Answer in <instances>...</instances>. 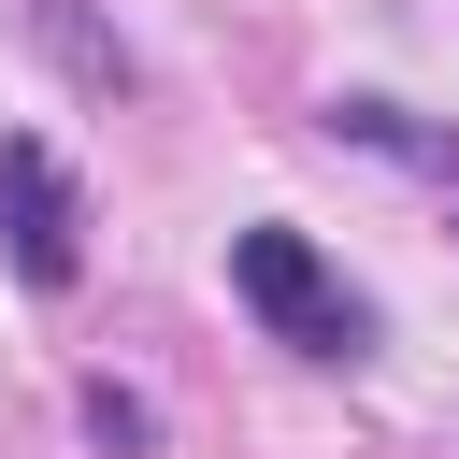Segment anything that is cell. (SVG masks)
<instances>
[{
    "instance_id": "cell-5",
    "label": "cell",
    "mask_w": 459,
    "mask_h": 459,
    "mask_svg": "<svg viewBox=\"0 0 459 459\" xmlns=\"http://www.w3.org/2000/svg\"><path fill=\"white\" fill-rule=\"evenodd\" d=\"M43 43H57V57L86 72V86H129V57H115V43H100V29L72 14V0H43Z\"/></svg>"
},
{
    "instance_id": "cell-1",
    "label": "cell",
    "mask_w": 459,
    "mask_h": 459,
    "mask_svg": "<svg viewBox=\"0 0 459 459\" xmlns=\"http://www.w3.org/2000/svg\"><path fill=\"white\" fill-rule=\"evenodd\" d=\"M230 287H244V316H258L273 344H301V359H359V344H373L359 287H344L301 230H230Z\"/></svg>"
},
{
    "instance_id": "cell-2",
    "label": "cell",
    "mask_w": 459,
    "mask_h": 459,
    "mask_svg": "<svg viewBox=\"0 0 459 459\" xmlns=\"http://www.w3.org/2000/svg\"><path fill=\"white\" fill-rule=\"evenodd\" d=\"M0 244H14V273L29 287H72L86 273V201H72V172H57V143H0Z\"/></svg>"
},
{
    "instance_id": "cell-3",
    "label": "cell",
    "mask_w": 459,
    "mask_h": 459,
    "mask_svg": "<svg viewBox=\"0 0 459 459\" xmlns=\"http://www.w3.org/2000/svg\"><path fill=\"white\" fill-rule=\"evenodd\" d=\"M316 129H330V143H373V158H416V172H459V143H445V129H416L402 100H330Z\"/></svg>"
},
{
    "instance_id": "cell-4",
    "label": "cell",
    "mask_w": 459,
    "mask_h": 459,
    "mask_svg": "<svg viewBox=\"0 0 459 459\" xmlns=\"http://www.w3.org/2000/svg\"><path fill=\"white\" fill-rule=\"evenodd\" d=\"M86 445H100V459H143V445H158V416H143V402L100 373V387H86Z\"/></svg>"
}]
</instances>
